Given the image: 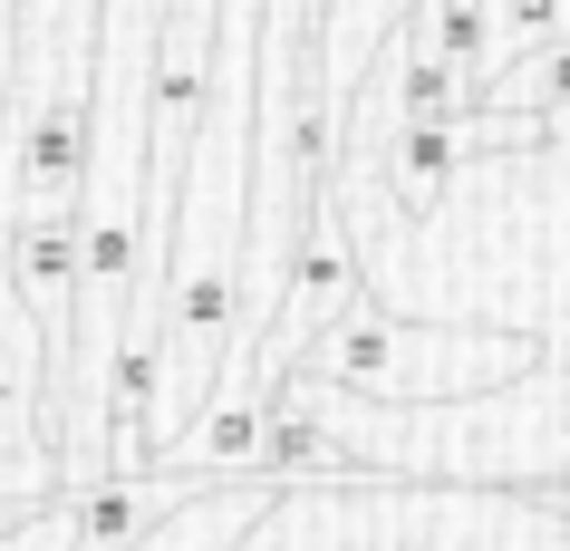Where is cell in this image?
Listing matches in <instances>:
<instances>
[{"mask_svg": "<svg viewBox=\"0 0 570 551\" xmlns=\"http://www.w3.org/2000/svg\"><path fill=\"white\" fill-rule=\"evenodd\" d=\"M68 493L59 426H49V358L20 301L0 291V513H39Z\"/></svg>", "mask_w": 570, "mask_h": 551, "instance_id": "cell-2", "label": "cell"}, {"mask_svg": "<svg viewBox=\"0 0 570 551\" xmlns=\"http://www.w3.org/2000/svg\"><path fill=\"white\" fill-rule=\"evenodd\" d=\"M483 30H493V68H512L522 49L570 30V0H483Z\"/></svg>", "mask_w": 570, "mask_h": 551, "instance_id": "cell-6", "label": "cell"}, {"mask_svg": "<svg viewBox=\"0 0 570 551\" xmlns=\"http://www.w3.org/2000/svg\"><path fill=\"white\" fill-rule=\"evenodd\" d=\"M483 107H522V117H570V30L541 39V49H522L512 68H493L483 78Z\"/></svg>", "mask_w": 570, "mask_h": 551, "instance_id": "cell-5", "label": "cell"}, {"mask_svg": "<svg viewBox=\"0 0 570 551\" xmlns=\"http://www.w3.org/2000/svg\"><path fill=\"white\" fill-rule=\"evenodd\" d=\"M348 301H358V243H348V214H338V194H330V204L301 214V243H291V272H281V301H271V338H262V358H252L262 397L281 387V367L301 358Z\"/></svg>", "mask_w": 570, "mask_h": 551, "instance_id": "cell-3", "label": "cell"}, {"mask_svg": "<svg viewBox=\"0 0 570 551\" xmlns=\"http://www.w3.org/2000/svg\"><path fill=\"white\" fill-rule=\"evenodd\" d=\"M271 503H281V484H271V474H213V484H194L136 551H233L242 532L271 513Z\"/></svg>", "mask_w": 570, "mask_h": 551, "instance_id": "cell-4", "label": "cell"}, {"mask_svg": "<svg viewBox=\"0 0 570 551\" xmlns=\"http://www.w3.org/2000/svg\"><path fill=\"white\" fill-rule=\"evenodd\" d=\"M309 377H330L348 397H387V406H454V397H483V387H512L541 367V338L532 329H406L387 309L348 301L330 329L301 348Z\"/></svg>", "mask_w": 570, "mask_h": 551, "instance_id": "cell-1", "label": "cell"}]
</instances>
